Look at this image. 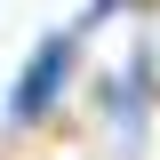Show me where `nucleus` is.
Here are the masks:
<instances>
[{
  "instance_id": "f257e3e1",
  "label": "nucleus",
  "mask_w": 160,
  "mask_h": 160,
  "mask_svg": "<svg viewBox=\"0 0 160 160\" xmlns=\"http://www.w3.org/2000/svg\"><path fill=\"white\" fill-rule=\"evenodd\" d=\"M80 24L72 32H40V48L24 56V72L8 80V128H48V120L64 112V88H72V72H80Z\"/></svg>"
}]
</instances>
